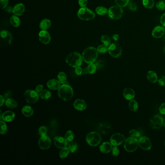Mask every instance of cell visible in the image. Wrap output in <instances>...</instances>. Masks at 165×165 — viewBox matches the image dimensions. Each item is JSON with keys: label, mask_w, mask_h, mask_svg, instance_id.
Returning a JSON list of instances; mask_svg holds the SVG:
<instances>
[{"label": "cell", "mask_w": 165, "mask_h": 165, "mask_svg": "<svg viewBox=\"0 0 165 165\" xmlns=\"http://www.w3.org/2000/svg\"><path fill=\"white\" fill-rule=\"evenodd\" d=\"M97 49L93 47L86 48L82 53V58L85 62L87 64L93 63L96 62L98 56Z\"/></svg>", "instance_id": "6da1fadb"}, {"label": "cell", "mask_w": 165, "mask_h": 165, "mask_svg": "<svg viewBox=\"0 0 165 165\" xmlns=\"http://www.w3.org/2000/svg\"><path fill=\"white\" fill-rule=\"evenodd\" d=\"M58 95L59 97L64 101H67L70 100L74 96L72 88L68 84H62L59 88Z\"/></svg>", "instance_id": "7a4b0ae2"}, {"label": "cell", "mask_w": 165, "mask_h": 165, "mask_svg": "<svg viewBox=\"0 0 165 165\" xmlns=\"http://www.w3.org/2000/svg\"><path fill=\"white\" fill-rule=\"evenodd\" d=\"M83 60L82 56L79 53L74 52L70 53L67 56L65 61L68 65L76 68L82 64Z\"/></svg>", "instance_id": "3957f363"}, {"label": "cell", "mask_w": 165, "mask_h": 165, "mask_svg": "<svg viewBox=\"0 0 165 165\" xmlns=\"http://www.w3.org/2000/svg\"><path fill=\"white\" fill-rule=\"evenodd\" d=\"M78 16L82 21H91L95 18L96 14L87 7H81L78 11Z\"/></svg>", "instance_id": "277c9868"}, {"label": "cell", "mask_w": 165, "mask_h": 165, "mask_svg": "<svg viewBox=\"0 0 165 165\" xmlns=\"http://www.w3.org/2000/svg\"><path fill=\"white\" fill-rule=\"evenodd\" d=\"M139 146L138 139L130 137L125 140L124 148L128 152H133L137 149Z\"/></svg>", "instance_id": "5b68a950"}, {"label": "cell", "mask_w": 165, "mask_h": 165, "mask_svg": "<svg viewBox=\"0 0 165 165\" xmlns=\"http://www.w3.org/2000/svg\"><path fill=\"white\" fill-rule=\"evenodd\" d=\"M101 136L97 132H90L86 137L87 143L91 146L98 145L101 142Z\"/></svg>", "instance_id": "8992f818"}, {"label": "cell", "mask_w": 165, "mask_h": 165, "mask_svg": "<svg viewBox=\"0 0 165 165\" xmlns=\"http://www.w3.org/2000/svg\"><path fill=\"white\" fill-rule=\"evenodd\" d=\"M123 15L122 8L119 6H113L108 10V15L113 20H119Z\"/></svg>", "instance_id": "52a82bcc"}, {"label": "cell", "mask_w": 165, "mask_h": 165, "mask_svg": "<svg viewBox=\"0 0 165 165\" xmlns=\"http://www.w3.org/2000/svg\"><path fill=\"white\" fill-rule=\"evenodd\" d=\"M164 125V118L159 114L154 115L150 120V125L153 129H159Z\"/></svg>", "instance_id": "ba28073f"}, {"label": "cell", "mask_w": 165, "mask_h": 165, "mask_svg": "<svg viewBox=\"0 0 165 165\" xmlns=\"http://www.w3.org/2000/svg\"><path fill=\"white\" fill-rule=\"evenodd\" d=\"M24 98L27 102L29 104L36 103L39 99V95L36 91L27 90L24 94Z\"/></svg>", "instance_id": "9c48e42d"}, {"label": "cell", "mask_w": 165, "mask_h": 165, "mask_svg": "<svg viewBox=\"0 0 165 165\" xmlns=\"http://www.w3.org/2000/svg\"><path fill=\"white\" fill-rule=\"evenodd\" d=\"M108 53L114 58H118L122 53V48L121 46L117 43H113L108 47Z\"/></svg>", "instance_id": "30bf717a"}, {"label": "cell", "mask_w": 165, "mask_h": 165, "mask_svg": "<svg viewBox=\"0 0 165 165\" xmlns=\"http://www.w3.org/2000/svg\"><path fill=\"white\" fill-rule=\"evenodd\" d=\"M1 45L9 46L12 41V35L8 31L4 30L1 32Z\"/></svg>", "instance_id": "8fae6325"}, {"label": "cell", "mask_w": 165, "mask_h": 165, "mask_svg": "<svg viewBox=\"0 0 165 165\" xmlns=\"http://www.w3.org/2000/svg\"><path fill=\"white\" fill-rule=\"evenodd\" d=\"M125 140V137L124 135L120 133L114 134L111 136L110 142L113 146H118L122 144Z\"/></svg>", "instance_id": "7c38bea8"}, {"label": "cell", "mask_w": 165, "mask_h": 165, "mask_svg": "<svg viewBox=\"0 0 165 165\" xmlns=\"http://www.w3.org/2000/svg\"><path fill=\"white\" fill-rule=\"evenodd\" d=\"M139 145L142 150L149 151L152 148L151 142L147 137L142 136L139 139Z\"/></svg>", "instance_id": "4fadbf2b"}, {"label": "cell", "mask_w": 165, "mask_h": 165, "mask_svg": "<svg viewBox=\"0 0 165 165\" xmlns=\"http://www.w3.org/2000/svg\"><path fill=\"white\" fill-rule=\"evenodd\" d=\"M52 144V141L48 136H42L38 141V145L42 150H47L50 148Z\"/></svg>", "instance_id": "5bb4252c"}, {"label": "cell", "mask_w": 165, "mask_h": 165, "mask_svg": "<svg viewBox=\"0 0 165 165\" xmlns=\"http://www.w3.org/2000/svg\"><path fill=\"white\" fill-rule=\"evenodd\" d=\"M39 41L44 44H48L51 40V36L49 32L46 30H41L39 32Z\"/></svg>", "instance_id": "9a60e30c"}, {"label": "cell", "mask_w": 165, "mask_h": 165, "mask_svg": "<svg viewBox=\"0 0 165 165\" xmlns=\"http://www.w3.org/2000/svg\"><path fill=\"white\" fill-rule=\"evenodd\" d=\"M54 144L58 148L62 149L68 146V142L65 137H57L54 139Z\"/></svg>", "instance_id": "2e32d148"}, {"label": "cell", "mask_w": 165, "mask_h": 165, "mask_svg": "<svg viewBox=\"0 0 165 165\" xmlns=\"http://www.w3.org/2000/svg\"><path fill=\"white\" fill-rule=\"evenodd\" d=\"M165 32V28L164 26H157L153 29L152 35L154 38H159L164 35Z\"/></svg>", "instance_id": "e0dca14e"}, {"label": "cell", "mask_w": 165, "mask_h": 165, "mask_svg": "<svg viewBox=\"0 0 165 165\" xmlns=\"http://www.w3.org/2000/svg\"><path fill=\"white\" fill-rule=\"evenodd\" d=\"M25 10V7L24 5L23 4L20 3L16 4L13 7V13L14 14V15L21 16L23 14Z\"/></svg>", "instance_id": "ac0fdd59"}, {"label": "cell", "mask_w": 165, "mask_h": 165, "mask_svg": "<svg viewBox=\"0 0 165 165\" xmlns=\"http://www.w3.org/2000/svg\"><path fill=\"white\" fill-rule=\"evenodd\" d=\"M74 107L75 109L79 111H83L87 108V104L85 101L81 99H78L75 100L74 103Z\"/></svg>", "instance_id": "d6986e66"}, {"label": "cell", "mask_w": 165, "mask_h": 165, "mask_svg": "<svg viewBox=\"0 0 165 165\" xmlns=\"http://www.w3.org/2000/svg\"><path fill=\"white\" fill-rule=\"evenodd\" d=\"M123 96L125 99L128 100L133 99L135 96L134 91L130 88H126L123 91Z\"/></svg>", "instance_id": "ffe728a7"}, {"label": "cell", "mask_w": 165, "mask_h": 165, "mask_svg": "<svg viewBox=\"0 0 165 165\" xmlns=\"http://www.w3.org/2000/svg\"><path fill=\"white\" fill-rule=\"evenodd\" d=\"M61 84L60 81L58 80L55 79H52L49 80L47 82V87L52 90H56L61 86Z\"/></svg>", "instance_id": "44dd1931"}, {"label": "cell", "mask_w": 165, "mask_h": 165, "mask_svg": "<svg viewBox=\"0 0 165 165\" xmlns=\"http://www.w3.org/2000/svg\"><path fill=\"white\" fill-rule=\"evenodd\" d=\"M100 151L103 154H108L113 149V145L111 144L110 142H103L100 147Z\"/></svg>", "instance_id": "7402d4cb"}, {"label": "cell", "mask_w": 165, "mask_h": 165, "mask_svg": "<svg viewBox=\"0 0 165 165\" xmlns=\"http://www.w3.org/2000/svg\"><path fill=\"white\" fill-rule=\"evenodd\" d=\"M15 118V114L11 111H6L3 113L2 119L4 122H9L14 120Z\"/></svg>", "instance_id": "603a6c76"}, {"label": "cell", "mask_w": 165, "mask_h": 165, "mask_svg": "<svg viewBox=\"0 0 165 165\" xmlns=\"http://www.w3.org/2000/svg\"><path fill=\"white\" fill-rule=\"evenodd\" d=\"M51 21L47 18H45L41 21L39 24V27L42 30L48 29L51 26Z\"/></svg>", "instance_id": "cb8c5ba5"}, {"label": "cell", "mask_w": 165, "mask_h": 165, "mask_svg": "<svg viewBox=\"0 0 165 165\" xmlns=\"http://www.w3.org/2000/svg\"><path fill=\"white\" fill-rule=\"evenodd\" d=\"M22 113L25 116L31 117L33 115V110L29 106H25L22 108Z\"/></svg>", "instance_id": "d4e9b609"}, {"label": "cell", "mask_w": 165, "mask_h": 165, "mask_svg": "<svg viewBox=\"0 0 165 165\" xmlns=\"http://www.w3.org/2000/svg\"><path fill=\"white\" fill-rule=\"evenodd\" d=\"M147 79L152 83H155L158 81V76L155 72L153 71H149L147 75Z\"/></svg>", "instance_id": "484cf974"}, {"label": "cell", "mask_w": 165, "mask_h": 165, "mask_svg": "<svg viewBox=\"0 0 165 165\" xmlns=\"http://www.w3.org/2000/svg\"><path fill=\"white\" fill-rule=\"evenodd\" d=\"M10 22L14 27H18L21 24V20L17 16L13 15L10 18Z\"/></svg>", "instance_id": "4316f807"}, {"label": "cell", "mask_w": 165, "mask_h": 165, "mask_svg": "<svg viewBox=\"0 0 165 165\" xmlns=\"http://www.w3.org/2000/svg\"><path fill=\"white\" fill-rule=\"evenodd\" d=\"M5 105L6 107L10 108H15L18 107V103L12 99H6L5 101Z\"/></svg>", "instance_id": "83f0119b"}, {"label": "cell", "mask_w": 165, "mask_h": 165, "mask_svg": "<svg viewBox=\"0 0 165 165\" xmlns=\"http://www.w3.org/2000/svg\"><path fill=\"white\" fill-rule=\"evenodd\" d=\"M39 96L42 99L44 100H47L52 96V93L47 90H44L40 93Z\"/></svg>", "instance_id": "f1b7e54d"}, {"label": "cell", "mask_w": 165, "mask_h": 165, "mask_svg": "<svg viewBox=\"0 0 165 165\" xmlns=\"http://www.w3.org/2000/svg\"><path fill=\"white\" fill-rule=\"evenodd\" d=\"M129 108L132 111H136L139 108V104L136 100L132 99L129 102Z\"/></svg>", "instance_id": "f546056e"}, {"label": "cell", "mask_w": 165, "mask_h": 165, "mask_svg": "<svg viewBox=\"0 0 165 165\" xmlns=\"http://www.w3.org/2000/svg\"><path fill=\"white\" fill-rule=\"evenodd\" d=\"M142 4L146 8H153L154 6V0H142Z\"/></svg>", "instance_id": "4dcf8cb0"}, {"label": "cell", "mask_w": 165, "mask_h": 165, "mask_svg": "<svg viewBox=\"0 0 165 165\" xmlns=\"http://www.w3.org/2000/svg\"><path fill=\"white\" fill-rule=\"evenodd\" d=\"M58 80L62 84H65L67 81V75L64 72H60L58 75Z\"/></svg>", "instance_id": "1f68e13d"}, {"label": "cell", "mask_w": 165, "mask_h": 165, "mask_svg": "<svg viewBox=\"0 0 165 165\" xmlns=\"http://www.w3.org/2000/svg\"><path fill=\"white\" fill-rule=\"evenodd\" d=\"M69 149L68 147L62 149L61 151H60V154H59L60 158H62V159L66 158L69 154Z\"/></svg>", "instance_id": "d6a6232c"}, {"label": "cell", "mask_w": 165, "mask_h": 165, "mask_svg": "<svg viewBox=\"0 0 165 165\" xmlns=\"http://www.w3.org/2000/svg\"><path fill=\"white\" fill-rule=\"evenodd\" d=\"M96 12L98 15L100 16L105 15L106 14L108 13V10L106 7L103 6H99L96 9Z\"/></svg>", "instance_id": "836d02e7"}, {"label": "cell", "mask_w": 165, "mask_h": 165, "mask_svg": "<svg viewBox=\"0 0 165 165\" xmlns=\"http://www.w3.org/2000/svg\"><path fill=\"white\" fill-rule=\"evenodd\" d=\"M65 139L68 142H71L74 139V133L72 131L69 130L65 133Z\"/></svg>", "instance_id": "e575fe53"}, {"label": "cell", "mask_w": 165, "mask_h": 165, "mask_svg": "<svg viewBox=\"0 0 165 165\" xmlns=\"http://www.w3.org/2000/svg\"><path fill=\"white\" fill-rule=\"evenodd\" d=\"M115 2L117 6L122 8L127 6L129 3V0H115Z\"/></svg>", "instance_id": "d590c367"}, {"label": "cell", "mask_w": 165, "mask_h": 165, "mask_svg": "<svg viewBox=\"0 0 165 165\" xmlns=\"http://www.w3.org/2000/svg\"><path fill=\"white\" fill-rule=\"evenodd\" d=\"M101 41L103 43V44L108 47H109L110 45L111 44L110 39L107 35H103L101 38Z\"/></svg>", "instance_id": "8d00e7d4"}, {"label": "cell", "mask_w": 165, "mask_h": 165, "mask_svg": "<svg viewBox=\"0 0 165 165\" xmlns=\"http://www.w3.org/2000/svg\"><path fill=\"white\" fill-rule=\"evenodd\" d=\"M129 134L130 137H135L136 139H139L142 137V135L140 132L138 131L135 130V129H132L129 132Z\"/></svg>", "instance_id": "74e56055"}, {"label": "cell", "mask_w": 165, "mask_h": 165, "mask_svg": "<svg viewBox=\"0 0 165 165\" xmlns=\"http://www.w3.org/2000/svg\"><path fill=\"white\" fill-rule=\"evenodd\" d=\"M108 47L105 45H101L97 47V50L98 52L102 54H105L108 52Z\"/></svg>", "instance_id": "f35d334b"}, {"label": "cell", "mask_w": 165, "mask_h": 165, "mask_svg": "<svg viewBox=\"0 0 165 165\" xmlns=\"http://www.w3.org/2000/svg\"><path fill=\"white\" fill-rule=\"evenodd\" d=\"M1 124V135H4L7 132V126L6 123L4 121L1 120L0 122Z\"/></svg>", "instance_id": "ab89813d"}, {"label": "cell", "mask_w": 165, "mask_h": 165, "mask_svg": "<svg viewBox=\"0 0 165 165\" xmlns=\"http://www.w3.org/2000/svg\"><path fill=\"white\" fill-rule=\"evenodd\" d=\"M88 72L89 73L91 74H93L96 72V69H97V67L96 66V64H94L93 63H91L88 66Z\"/></svg>", "instance_id": "60d3db41"}, {"label": "cell", "mask_w": 165, "mask_h": 165, "mask_svg": "<svg viewBox=\"0 0 165 165\" xmlns=\"http://www.w3.org/2000/svg\"><path fill=\"white\" fill-rule=\"evenodd\" d=\"M68 147L71 153H75V152L76 151V150H78V144L77 143L73 142L68 144Z\"/></svg>", "instance_id": "b9f144b4"}, {"label": "cell", "mask_w": 165, "mask_h": 165, "mask_svg": "<svg viewBox=\"0 0 165 165\" xmlns=\"http://www.w3.org/2000/svg\"><path fill=\"white\" fill-rule=\"evenodd\" d=\"M156 7L158 10H164L165 9V1H160L157 3Z\"/></svg>", "instance_id": "7bdbcfd3"}, {"label": "cell", "mask_w": 165, "mask_h": 165, "mask_svg": "<svg viewBox=\"0 0 165 165\" xmlns=\"http://www.w3.org/2000/svg\"><path fill=\"white\" fill-rule=\"evenodd\" d=\"M38 132L41 137L46 136L47 134V129L44 126H41L39 128Z\"/></svg>", "instance_id": "ee69618b"}, {"label": "cell", "mask_w": 165, "mask_h": 165, "mask_svg": "<svg viewBox=\"0 0 165 165\" xmlns=\"http://www.w3.org/2000/svg\"><path fill=\"white\" fill-rule=\"evenodd\" d=\"M111 151H112V155L113 157H117L119 154L120 150L117 146H114L113 147Z\"/></svg>", "instance_id": "f6af8a7d"}, {"label": "cell", "mask_w": 165, "mask_h": 165, "mask_svg": "<svg viewBox=\"0 0 165 165\" xmlns=\"http://www.w3.org/2000/svg\"><path fill=\"white\" fill-rule=\"evenodd\" d=\"M1 3V9H5L7 7L8 4V0H0Z\"/></svg>", "instance_id": "bcb514c9"}, {"label": "cell", "mask_w": 165, "mask_h": 165, "mask_svg": "<svg viewBox=\"0 0 165 165\" xmlns=\"http://www.w3.org/2000/svg\"><path fill=\"white\" fill-rule=\"evenodd\" d=\"M128 8L132 11H135L137 10V6L133 3H130L128 4Z\"/></svg>", "instance_id": "7dc6e473"}, {"label": "cell", "mask_w": 165, "mask_h": 165, "mask_svg": "<svg viewBox=\"0 0 165 165\" xmlns=\"http://www.w3.org/2000/svg\"><path fill=\"white\" fill-rule=\"evenodd\" d=\"M88 0H79V4L81 7H85L88 4Z\"/></svg>", "instance_id": "c3c4849f"}, {"label": "cell", "mask_w": 165, "mask_h": 165, "mask_svg": "<svg viewBox=\"0 0 165 165\" xmlns=\"http://www.w3.org/2000/svg\"><path fill=\"white\" fill-rule=\"evenodd\" d=\"M104 64H104V62L103 61H101V60H99V61H97L96 63V67H97V68H98V69L102 68L104 66Z\"/></svg>", "instance_id": "681fc988"}, {"label": "cell", "mask_w": 165, "mask_h": 165, "mask_svg": "<svg viewBox=\"0 0 165 165\" xmlns=\"http://www.w3.org/2000/svg\"><path fill=\"white\" fill-rule=\"evenodd\" d=\"M159 111L160 113L163 115H165V103H163L159 108Z\"/></svg>", "instance_id": "f907efd6"}, {"label": "cell", "mask_w": 165, "mask_h": 165, "mask_svg": "<svg viewBox=\"0 0 165 165\" xmlns=\"http://www.w3.org/2000/svg\"><path fill=\"white\" fill-rule=\"evenodd\" d=\"M82 70H83L82 69V68H81V67H77L75 68V73L76 75L79 76V75H81V74H82Z\"/></svg>", "instance_id": "816d5d0a"}, {"label": "cell", "mask_w": 165, "mask_h": 165, "mask_svg": "<svg viewBox=\"0 0 165 165\" xmlns=\"http://www.w3.org/2000/svg\"><path fill=\"white\" fill-rule=\"evenodd\" d=\"M157 81L160 86H165V78L164 76H163L161 79H158Z\"/></svg>", "instance_id": "f5cc1de1"}, {"label": "cell", "mask_w": 165, "mask_h": 165, "mask_svg": "<svg viewBox=\"0 0 165 165\" xmlns=\"http://www.w3.org/2000/svg\"><path fill=\"white\" fill-rule=\"evenodd\" d=\"M160 23L163 26L165 27V13L163 14L160 18Z\"/></svg>", "instance_id": "db71d44e"}, {"label": "cell", "mask_w": 165, "mask_h": 165, "mask_svg": "<svg viewBox=\"0 0 165 165\" xmlns=\"http://www.w3.org/2000/svg\"><path fill=\"white\" fill-rule=\"evenodd\" d=\"M43 86L42 85H38V86H36V88H35V91L38 93H40L43 90Z\"/></svg>", "instance_id": "11a10c76"}, {"label": "cell", "mask_w": 165, "mask_h": 165, "mask_svg": "<svg viewBox=\"0 0 165 165\" xmlns=\"http://www.w3.org/2000/svg\"><path fill=\"white\" fill-rule=\"evenodd\" d=\"M5 11H6V12L8 13H13V8L11 7V6H7L5 8Z\"/></svg>", "instance_id": "9f6ffc18"}, {"label": "cell", "mask_w": 165, "mask_h": 165, "mask_svg": "<svg viewBox=\"0 0 165 165\" xmlns=\"http://www.w3.org/2000/svg\"><path fill=\"white\" fill-rule=\"evenodd\" d=\"M0 97H1V99H0L1 104H0V105H1V107L4 105V103H5V100H4V96L1 95V96H0Z\"/></svg>", "instance_id": "6f0895ef"}, {"label": "cell", "mask_w": 165, "mask_h": 165, "mask_svg": "<svg viewBox=\"0 0 165 165\" xmlns=\"http://www.w3.org/2000/svg\"><path fill=\"white\" fill-rule=\"evenodd\" d=\"M12 93L10 91H7V92H5V93H4V97H6V98H7V97H9Z\"/></svg>", "instance_id": "680465c9"}, {"label": "cell", "mask_w": 165, "mask_h": 165, "mask_svg": "<svg viewBox=\"0 0 165 165\" xmlns=\"http://www.w3.org/2000/svg\"><path fill=\"white\" fill-rule=\"evenodd\" d=\"M88 73H89V72H88V70L87 68H84V69L82 70V74H83V75L87 74Z\"/></svg>", "instance_id": "91938a15"}, {"label": "cell", "mask_w": 165, "mask_h": 165, "mask_svg": "<svg viewBox=\"0 0 165 165\" xmlns=\"http://www.w3.org/2000/svg\"><path fill=\"white\" fill-rule=\"evenodd\" d=\"M113 38L114 39V40H118V38H119V35H113Z\"/></svg>", "instance_id": "94428289"}, {"label": "cell", "mask_w": 165, "mask_h": 165, "mask_svg": "<svg viewBox=\"0 0 165 165\" xmlns=\"http://www.w3.org/2000/svg\"><path fill=\"white\" fill-rule=\"evenodd\" d=\"M164 52H165V47H164Z\"/></svg>", "instance_id": "6125c7cd"}, {"label": "cell", "mask_w": 165, "mask_h": 165, "mask_svg": "<svg viewBox=\"0 0 165 165\" xmlns=\"http://www.w3.org/2000/svg\"><path fill=\"white\" fill-rule=\"evenodd\" d=\"M164 126H165V122H164Z\"/></svg>", "instance_id": "be15d7a7"}, {"label": "cell", "mask_w": 165, "mask_h": 165, "mask_svg": "<svg viewBox=\"0 0 165 165\" xmlns=\"http://www.w3.org/2000/svg\"><path fill=\"white\" fill-rule=\"evenodd\" d=\"M164 144H165V143H164Z\"/></svg>", "instance_id": "e7e4bbea"}, {"label": "cell", "mask_w": 165, "mask_h": 165, "mask_svg": "<svg viewBox=\"0 0 165 165\" xmlns=\"http://www.w3.org/2000/svg\"><path fill=\"white\" fill-rule=\"evenodd\" d=\"M164 76V77H165V76Z\"/></svg>", "instance_id": "03108f58"}]
</instances>
